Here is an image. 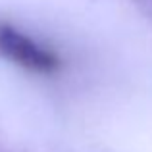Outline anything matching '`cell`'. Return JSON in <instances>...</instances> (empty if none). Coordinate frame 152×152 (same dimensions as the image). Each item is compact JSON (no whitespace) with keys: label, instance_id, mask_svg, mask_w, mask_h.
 Wrapping results in <instances>:
<instances>
[{"label":"cell","instance_id":"6da1fadb","mask_svg":"<svg viewBox=\"0 0 152 152\" xmlns=\"http://www.w3.org/2000/svg\"><path fill=\"white\" fill-rule=\"evenodd\" d=\"M0 56L14 66L37 75H52L60 69V58L54 50L23 33L12 23L0 21Z\"/></svg>","mask_w":152,"mask_h":152}]
</instances>
